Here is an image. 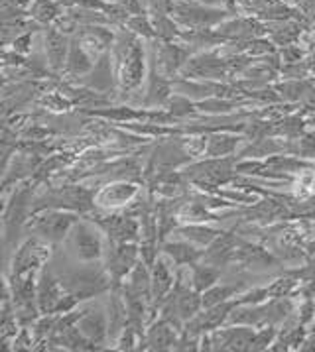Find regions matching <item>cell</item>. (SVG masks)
Listing matches in <instances>:
<instances>
[{
	"mask_svg": "<svg viewBox=\"0 0 315 352\" xmlns=\"http://www.w3.org/2000/svg\"><path fill=\"white\" fill-rule=\"evenodd\" d=\"M72 244L75 248V254L83 260H95L99 258L102 244H100V236L97 234V230H93L91 226L81 223L75 226V232L72 236Z\"/></svg>",
	"mask_w": 315,
	"mask_h": 352,
	"instance_id": "6da1fadb",
	"label": "cell"
},
{
	"mask_svg": "<svg viewBox=\"0 0 315 352\" xmlns=\"http://www.w3.org/2000/svg\"><path fill=\"white\" fill-rule=\"evenodd\" d=\"M47 258H50V248L40 244L38 240H30L14 256V274L34 272L36 268H40Z\"/></svg>",
	"mask_w": 315,
	"mask_h": 352,
	"instance_id": "7a4b0ae2",
	"label": "cell"
},
{
	"mask_svg": "<svg viewBox=\"0 0 315 352\" xmlns=\"http://www.w3.org/2000/svg\"><path fill=\"white\" fill-rule=\"evenodd\" d=\"M73 225L72 214H63V212H50V214H43L42 219L34 221L32 228L38 230L43 239L50 240H59L65 236L67 228Z\"/></svg>",
	"mask_w": 315,
	"mask_h": 352,
	"instance_id": "3957f363",
	"label": "cell"
},
{
	"mask_svg": "<svg viewBox=\"0 0 315 352\" xmlns=\"http://www.w3.org/2000/svg\"><path fill=\"white\" fill-rule=\"evenodd\" d=\"M138 195V187L132 184H113L100 189L97 195V203L100 207L115 209L120 205H129L132 199Z\"/></svg>",
	"mask_w": 315,
	"mask_h": 352,
	"instance_id": "277c9868",
	"label": "cell"
},
{
	"mask_svg": "<svg viewBox=\"0 0 315 352\" xmlns=\"http://www.w3.org/2000/svg\"><path fill=\"white\" fill-rule=\"evenodd\" d=\"M61 283L58 280H54L50 274H45L40 282V289H38V305L42 313H52L56 311L58 303L61 301Z\"/></svg>",
	"mask_w": 315,
	"mask_h": 352,
	"instance_id": "5b68a950",
	"label": "cell"
},
{
	"mask_svg": "<svg viewBox=\"0 0 315 352\" xmlns=\"http://www.w3.org/2000/svg\"><path fill=\"white\" fill-rule=\"evenodd\" d=\"M173 282H175V276H173L172 266L166 258L158 260L154 264V276H152V289H154V296L158 299L166 296L170 289H172Z\"/></svg>",
	"mask_w": 315,
	"mask_h": 352,
	"instance_id": "8992f818",
	"label": "cell"
},
{
	"mask_svg": "<svg viewBox=\"0 0 315 352\" xmlns=\"http://www.w3.org/2000/svg\"><path fill=\"white\" fill-rule=\"evenodd\" d=\"M79 331L85 335L91 342H102V338L107 335V324H105V317L99 311H91V313H85L79 321Z\"/></svg>",
	"mask_w": 315,
	"mask_h": 352,
	"instance_id": "52a82bcc",
	"label": "cell"
},
{
	"mask_svg": "<svg viewBox=\"0 0 315 352\" xmlns=\"http://www.w3.org/2000/svg\"><path fill=\"white\" fill-rule=\"evenodd\" d=\"M177 331V329H175ZM175 331L172 324H168V321L162 319V323H158L150 333L146 342L150 344V349H170L172 344H175Z\"/></svg>",
	"mask_w": 315,
	"mask_h": 352,
	"instance_id": "ba28073f",
	"label": "cell"
},
{
	"mask_svg": "<svg viewBox=\"0 0 315 352\" xmlns=\"http://www.w3.org/2000/svg\"><path fill=\"white\" fill-rule=\"evenodd\" d=\"M177 234L184 240H187V242H193V244H199V246H207L213 240L219 239V234H223V232H219L215 228H205V226L193 225L187 226V228H180Z\"/></svg>",
	"mask_w": 315,
	"mask_h": 352,
	"instance_id": "9c48e42d",
	"label": "cell"
},
{
	"mask_svg": "<svg viewBox=\"0 0 315 352\" xmlns=\"http://www.w3.org/2000/svg\"><path fill=\"white\" fill-rule=\"evenodd\" d=\"M166 254L172 258L175 264H193L201 254L199 250H195L193 246H189V242H170L164 246Z\"/></svg>",
	"mask_w": 315,
	"mask_h": 352,
	"instance_id": "30bf717a",
	"label": "cell"
},
{
	"mask_svg": "<svg viewBox=\"0 0 315 352\" xmlns=\"http://www.w3.org/2000/svg\"><path fill=\"white\" fill-rule=\"evenodd\" d=\"M182 296L175 297V309H177V315H180V319H191V317H195V313L199 311V307L203 305V299H199L197 294H193V292H180Z\"/></svg>",
	"mask_w": 315,
	"mask_h": 352,
	"instance_id": "8fae6325",
	"label": "cell"
},
{
	"mask_svg": "<svg viewBox=\"0 0 315 352\" xmlns=\"http://www.w3.org/2000/svg\"><path fill=\"white\" fill-rule=\"evenodd\" d=\"M237 146H239V138H232V136H211L209 142H207L205 154L209 155V157H221V155L235 152Z\"/></svg>",
	"mask_w": 315,
	"mask_h": 352,
	"instance_id": "7c38bea8",
	"label": "cell"
},
{
	"mask_svg": "<svg viewBox=\"0 0 315 352\" xmlns=\"http://www.w3.org/2000/svg\"><path fill=\"white\" fill-rule=\"evenodd\" d=\"M217 278H219V270L213 268V266L195 268V272H193V285H195L197 292H203V289H209L217 282Z\"/></svg>",
	"mask_w": 315,
	"mask_h": 352,
	"instance_id": "4fadbf2b",
	"label": "cell"
},
{
	"mask_svg": "<svg viewBox=\"0 0 315 352\" xmlns=\"http://www.w3.org/2000/svg\"><path fill=\"white\" fill-rule=\"evenodd\" d=\"M170 85L164 81V77H154L150 91H148V102L150 104H162L164 100L170 99Z\"/></svg>",
	"mask_w": 315,
	"mask_h": 352,
	"instance_id": "5bb4252c",
	"label": "cell"
},
{
	"mask_svg": "<svg viewBox=\"0 0 315 352\" xmlns=\"http://www.w3.org/2000/svg\"><path fill=\"white\" fill-rule=\"evenodd\" d=\"M232 292H237L235 287H230V285H221V287H209L207 292H205V296H203V307H215L219 303H223L227 297L232 294Z\"/></svg>",
	"mask_w": 315,
	"mask_h": 352,
	"instance_id": "9a60e30c",
	"label": "cell"
},
{
	"mask_svg": "<svg viewBox=\"0 0 315 352\" xmlns=\"http://www.w3.org/2000/svg\"><path fill=\"white\" fill-rule=\"evenodd\" d=\"M296 154H300L301 157H312L315 155V134H305L301 140H298L296 148H292Z\"/></svg>",
	"mask_w": 315,
	"mask_h": 352,
	"instance_id": "2e32d148",
	"label": "cell"
},
{
	"mask_svg": "<svg viewBox=\"0 0 315 352\" xmlns=\"http://www.w3.org/2000/svg\"><path fill=\"white\" fill-rule=\"evenodd\" d=\"M280 91H282V97H284V99L296 100V99H300V97H303V93H305V91H309V89H307V85L296 81V83L282 85V87H280Z\"/></svg>",
	"mask_w": 315,
	"mask_h": 352,
	"instance_id": "e0dca14e",
	"label": "cell"
},
{
	"mask_svg": "<svg viewBox=\"0 0 315 352\" xmlns=\"http://www.w3.org/2000/svg\"><path fill=\"white\" fill-rule=\"evenodd\" d=\"M276 337V329L270 327V329H262L260 333H257V337L252 340V351H262V349H266L270 342H272V338Z\"/></svg>",
	"mask_w": 315,
	"mask_h": 352,
	"instance_id": "ac0fdd59",
	"label": "cell"
},
{
	"mask_svg": "<svg viewBox=\"0 0 315 352\" xmlns=\"http://www.w3.org/2000/svg\"><path fill=\"white\" fill-rule=\"evenodd\" d=\"M294 280H280V282H276L272 287H268V296L272 297H286L292 289H294Z\"/></svg>",
	"mask_w": 315,
	"mask_h": 352,
	"instance_id": "d6986e66",
	"label": "cell"
},
{
	"mask_svg": "<svg viewBox=\"0 0 315 352\" xmlns=\"http://www.w3.org/2000/svg\"><path fill=\"white\" fill-rule=\"evenodd\" d=\"M170 111H172L175 116H184V114L191 113V104L187 102L186 99H180V97H173L172 100H170Z\"/></svg>",
	"mask_w": 315,
	"mask_h": 352,
	"instance_id": "ffe728a7",
	"label": "cell"
}]
</instances>
